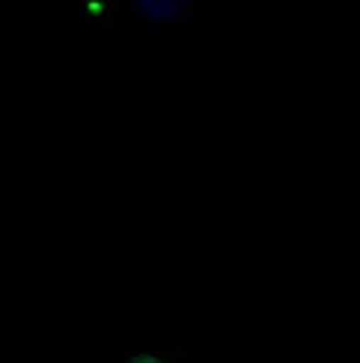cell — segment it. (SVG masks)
Listing matches in <instances>:
<instances>
[{
	"mask_svg": "<svg viewBox=\"0 0 360 363\" xmlns=\"http://www.w3.org/2000/svg\"><path fill=\"white\" fill-rule=\"evenodd\" d=\"M130 363H167V360H160V357H154V354H136Z\"/></svg>",
	"mask_w": 360,
	"mask_h": 363,
	"instance_id": "1",
	"label": "cell"
}]
</instances>
